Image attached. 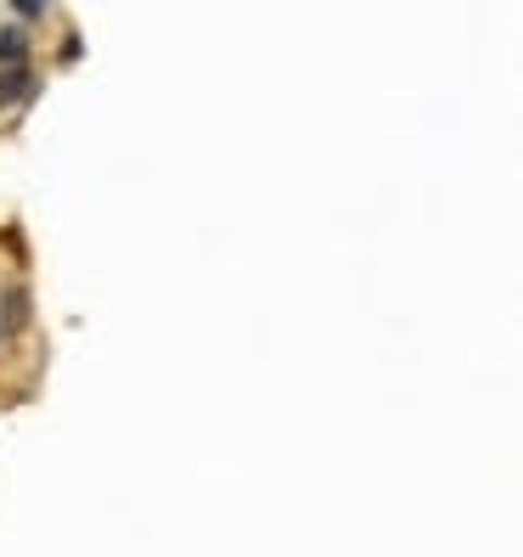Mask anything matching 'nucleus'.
Segmentation results:
<instances>
[{
	"mask_svg": "<svg viewBox=\"0 0 523 557\" xmlns=\"http://www.w3.org/2000/svg\"><path fill=\"white\" fill-rule=\"evenodd\" d=\"M23 57H28V35L23 28H7V35H0V62H7V74L23 69Z\"/></svg>",
	"mask_w": 523,
	"mask_h": 557,
	"instance_id": "1",
	"label": "nucleus"
},
{
	"mask_svg": "<svg viewBox=\"0 0 523 557\" xmlns=\"http://www.w3.org/2000/svg\"><path fill=\"white\" fill-rule=\"evenodd\" d=\"M28 90H35V79H28L23 69H17V74H0V108H12V102H23Z\"/></svg>",
	"mask_w": 523,
	"mask_h": 557,
	"instance_id": "2",
	"label": "nucleus"
}]
</instances>
